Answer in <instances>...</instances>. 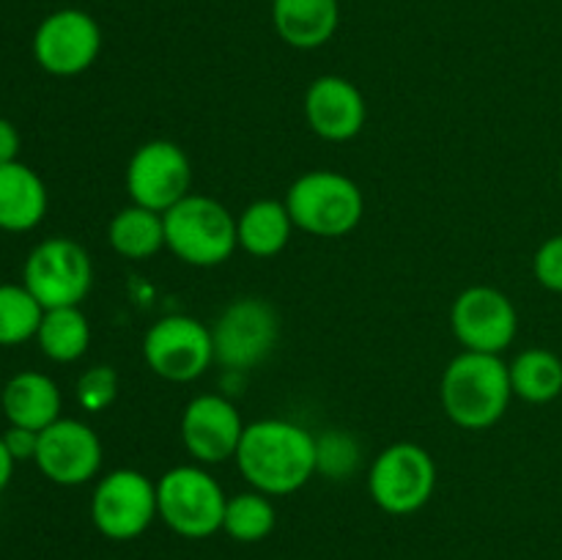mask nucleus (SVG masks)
I'll list each match as a JSON object with an SVG mask.
<instances>
[{"instance_id":"nucleus-24","label":"nucleus","mask_w":562,"mask_h":560,"mask_svg":"<svg viewBox=\"0 0 562 560\" xmlns=\"http://www.w3.org/2000/svg\"><path fill=\"white\" fill-rule=\"evenodd\" d=\"M278 525V511L263 492H241L228 497L223 516V533L239 544H258Z\"/></svg>"},{"instance_id":"nucleus-2","label":"nucleus","mask_w":562,"mask_h":560,"mask_svg":"<svg viewBox=\"0 0 562 560\" xmlns=\"http://www.w3.org/2000/svg\"><path fill=\"white\" fill-rule=\"evenodd\" d=\"M439 395H442L445 415L456 426L481 432L494 426L508 412L514 399L510 371L499 355L464 349L445 368Z\"/></svg>"},{"instance_id":"nucleus-16","label":"nucleus","mask_w":562,"mask_h":560,"mask_svg":"<svg viewBox=\"0 0 562 560\" xmlns=\"http://www.w3.org/2000/svg\"><path fill=\"white\" fill-rule=\"evenodd\" d=\"M305 119L311 124V130L318 137H324V141H351L366 126V97L346 77L322 75L305 91Z\"/></svg>"},{"instance_id":"nucleus-5","label":"nucleus","mask_w":562,"mask_h":560,"mask_svg":"<svg viewBox=\"0 0 562 560\" xmlns=\"http://www.w3.org/2000/svg\"><path fill=\"white\" fill-rule=\"evenodd\" d=\"M223 486L212 472L198 464H179L157 481L159 519L181 538H209L223 530Z\"/></svg>"},{"instance_id":"nucleus-23","label":"nucleus","mask_w":562,"mask_h":560,"mask_svg":"<svg viewBox=\"0 0 562 560\" xmlns=\"http://www.w3.org/2000/svg\"><path fill=\"white\" fill-rule=\"evenodd\" d=\"M514 395L530 404H549L562 393V360L554 351L532 346L508 366Z\"/></svg>"},{"instance_id":"nucleus-14","label":"nucleus","mask_w":562,"mask_h":560,"mask_svg":"<svg viewBox=\"0 0 562 560\" xmlns=\"http://www.w3.org/2000/svg\"><path fill=\"white\" fill-rule=\"evenodd\" d=\"M36 467L47 481L58 486H82L97 478L102 467V439L88 423L58 417L53 426L38 432Z\"/></svg>"},{"instance_id":"nucleus-7","label":"nucleus","mask_w":562,"mask_h":560,"mask_svg":"<svg viewBox=\"0 0 562 560\" xmlns=\"http://www.w3.org/2000/svg\"><path fill=\"white\" fill-rule=\"evenodd\" d=\"M22 283L42 302L44 311L80 305L93 283L91 256L86 247L66 236L44 239L27 256Z\"/></svg>"},{"instance_id":"nucleus-6","label":"nucleus","mask_w":562,"mask_h":560,"mask_svg":"<svg viewBox=\"0 0 562 560\" xmlns=\"http://www.w3.org/2000/svg\"><path fill=\"white\" fill-rule=\"evenodd\" d=\"M437 489V464L426 448L415 443H395L373 459L368 492L373 503L393 516L420 511Z\"/></svg>"},{"instance_id":"nucleus-27","label":"nucleus","mask_w":562,"mask_h":560,"mask_svg":"<svg viewBox=\"0 0 562 560\" xmlns=\"http://www.w3.org/2000/svg\"><path fill=\"white\" fill-rule=\"evenodd\" d=\"M532 272L543 289L562 294V234L538 247L536 258H532Z\"/></svg>"},{"instance_id":"nucleus-31","label":"nucleus","mask_w":562,"mask_h":560,"mask_svg":"<svg viewBox=\"0 0 562 560\" xmlns=\"http://www.w3.org/2000/svg\"><path fill=\"white\" fill-rule=\"evenodd\" d=\"M560 184H562V165H560Z\"/></svg>"},{"instance_id":"nucleus-25","label":"nucleus","mask_w":562,"mask_h":560,"mask_svg":"<svg viewBox=\"0 0 562 560\" xmlns=\"http://www.w3.org/2000/svg\"><path fill=\"white\" fill-rule=\"evenodd\" d=\"M44 307L25 283H0V346H20L36 338Z\"/></svg>"},{"instance_id":"nucleus-13","label":"nucleus","mask_w":562,"mask_h":560,"mask_svg":"<svg viewBox=\"0 0 562 560\" xmlns=\"http://www.w3.org/2000/svg\"><path fill=\"white\" fill-rule=\"evenodd\" d=\"M450 329L467 351L503 355L516 338L519 313L508 294L492 285H470L450 307Z\"/></svg>"},{"instance_id":"nucleus-29","label":"nucleus","mask_w":562,"mask_h":560,"mask_svg":"<svg viewBox=\"0 0 562 560\" xmlns=\"http://www.w3.org/2000/svg\"><path fill=\"white\" fill-rule=\"evenodd\" d=\"M20 157V132L9 119H0V165Z\"/></svg>"},{"instance_id":"nucleus-3","label":"nucleus","mask_w":562,"mask_h":560,"mask_svg":"<svg viewBox=\"0 0 562 560\" xmlns=\"http://www.w3.org/2000/svg\"><path fill=\"white\" fill-rule=\"evenodd\" d=\"M165 217V247L190 267H217L239 247L236 217L220 201L190 192Z\"/></svg>"},{"instance_id":"nucleus-12","label":"nucleus","mask_w":562,"mask_h":560,"mask_svg":"<svg viewBox=\"0 0 562 560\" xmlns=\"http://www.w3.org/2000/svg\"><path fill=\"white\" fill-rule=\"evenodd\" d=\"M102 49V27L88 11L58 9L38 22L33 58L55 77H75L91 69Z\"/></svg>"},{"instance_id":"nucleus-9","label":"nucleus","mask_w":562,"mask_h":560,"mask_svg":"<svg viewBox=\"0 0 562 560\" xmlns=\"http://www.w3.org/2000/svg\"><path fill=\"white\" fill-rule=\"evenodd\" d=\"M280 335L274 307L261 296L234 300L212 327L214 360L228 371H250L269 357Z\"/></svg>"},{"instance_id":"nucleus-21","label":"nucleus","mask_w":562,"mask_h":560,"mask_svg":"<svg viewBox=\"0 0 562 560\" xmlns=\"http://www.w3.org/2000/svg\"><path fill=\"white\" fill-rule=\"evenodd\" d=\"M108 242L121 258L146 261L165 247V217L146 206H132L115 212L108 225Z\"/></svg>"},{"instance_id":"nucleus-20","label":"nucleus","mask_w":562,"mask_h":560,"mask_svg":"<svg viewBox=\"0 0 562 560\" xmlns=\"http://www.w3.org/2000/svg\"><path fill=\"white\" fill-rule=\"evenodd\" d=\"M291 231H294V220H291L285 203L274 201V198L252 201L236 217L239 247L256 258H272L283 253L291 239Z\"/></svg>"},{"instance_id":"nucleus-15","label":"nucleus","mask_w":562,"mask_h":560,"mask_svg":"<svg viewBox=\"0 0 562 560\" xmlns=\"http://www.w3.org/2000/svg\"><path fill=\"white\" fill-rule=\"evenodd\" d=\"M245 423L234 401L217 393L195 395L181 415V439L187 453L201 464H223L236 459Z\"/></svg>"},{"instance_id":"nucleus-18","label":"nucleus","mask_w":562,"mask_h":560,"mask_svg":"<svg viewBox=\"0 0 562 560\" xmlns=\"http://www.w3.org/2000/svg\"><path fill=\"white\" fill-rule=\"evenodd\" d=\"M338 0H272V25L294 49H318L335 36Z\"/></svg>"},{"instance_id":"nucleus-28","label":"nucleus","mask_w":562,"mask_h":560,"mask_svg":"<svg viewBox=\"0 0 562 560\" xmlns=\"http://www.w3.org/2000/svg\"><path fill=\"white\" fill-rule=\"evenodd\" d=\"M3 443L5 448H9V453L14 456V461L36 459L38 432H31V428H22V426H9L3 434Z\"/></svg>"},{"instance_id":"nucleus-10","label":"nucleus","mask_w":562,"mask_h":560,"mask_svg":"<svg viewBox=\"0 0 562 560\" xmlns=\"http://www.w3.org/2000/svg\"><path fill=\"white\" fill-rule=\"evenodd\" d=\"M143 360L168 382H192L214 362L212 327L184 313L162 316L143 338Z\"/></svg>"},{"instance_id":"nucleus-19","label":"nucleus","mask_w":562,"mask_h":560,"mask_svg":"<svg viewBox=\"0 0 562 560\" xmlns=\"http://www.w3.org/2000/svg\"><path fill=\"white\" fill-rule=\"evenodd\" d=\"M47 214V187L25 163L0 165V231L22 234L36 228Z\"/></svg>"},{"instance_id":"nucleus-22","label":"nucleus","mask_w":562,"mask_h":560,"mask_svg":"<svg viewBox=\"0 0 562 560\" xmlns=\"http://www.w3.org/2000/svg\"><path fill=\"white\" fill-rule=\"evenodd\" d=\"M36 344L55 362L80 360L88 351V344H91V327H88V318L80 311V305L44 311Z\"/></svg>"},{"instance_id":"nucleus-17","label":"nucleus","mask_w":562,"mask_h":560,"mask_svg":"<svg viewBox=\"0 0 562 560\" xmlns=\"http://www.w3.org/2000/svg\"><path fill=\"white\" fill-rule=\"evenodd\" d=\"M0 404H3L9 426L44 432L60 417L64 401H60V390L53 377L42 371H20L5 382Z\"/></svg>"},{"instance_id":"nucleus-26","label":"nucleus","mask_w":562,"mask_h":560,"mask_svg":"<svg viewBox=\"0 0 562 560\" xmlns=\"http://www.w3.org/2000/svg\"><path fill=\"white\" fill-rule=\"evenodd\" d=\"M119 395V373L113 366H93L77 379V404L86 412H104Z\"/></svg>"},{"instance_id":"nucleus-4","label":"nucleus","mask_w":562,"mask_h":560,"mask_svg":"<svg viewBox=\"0 0 562 560\" xmlns=\"http://www.w3.org/2000/svg\"><path fill=\"white\" fill-rule=\"evenodd\" d=\"M283 203L294 220V228L327 239L355 231L366 212L362 190L338 170H307L294 179Z\"/></svg>"},{"instance_id":"nucleus-11","label":"nucleus","mask_w":562,"mask_h":560,"mask_svg":"<svg viewBox=\"0 0 562 560\" xmlns=\"http://www.w3.org/2000/svg\"><path fill=\"white\" fill-rule=\"evenodd\" d=\"M126 192L132 203L165 214L192 192V163L173 141H148L126 165Z\"/></svg>"},{"instance_id":"nucleus-8","label":"nucleus","mask_w":562,"mask_h":560,"mask_svg":"<svg viewBox=\"0 0 562 560\" xmlns=\"http://www.w3.org/2000/svg\"><path fill=\"white\" fill-rule=\"evenodd\" d=\"M157 516V483L143 472L121 467L108 472L93 489V527L110 541H132L143 536Z\"/></svg>"},{"instance_id":"nucleus-30","label":"nucleus","mask_w":562,"mask_h":560,"mask_svg":"<svg viewBox=\"0 0 562 560\" xmlns=\"http://www.w3.org/2000/svg\"><path fill=\"white\" fill-rule=\"evenodd\" d=\"M14 456L9 453V448H5L3 443V434H0V494H3V489L9 486L11 475H14Z\"/></svg>"},{"instance_id":"nucleus-1","label":"nucleus","mask_w":562,"mask_h":560,"mask_svg":"<svg viewBox=\"0 0 562 560\" xmlns=\"http://www.w3.org/2000/svg\"><path fill=\"white\" fill-rule=\"evenodd\" d=\"M236 464L256 492L283 497L300 492L318 470V443L296 423L267 417L245 426Z\"/></svg>"}]
</instances>
